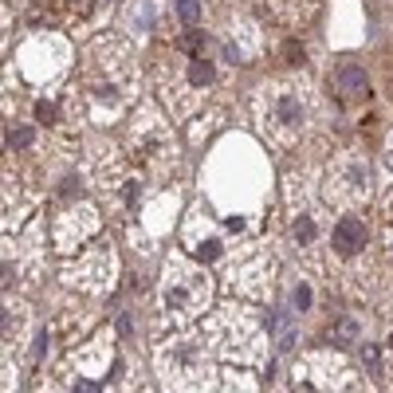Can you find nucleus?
Returning <instances> with one entry per match:
<instances>
[{"mask_svg":"<svg viewBox=\"0 0 393 393\" xmlns=\"http://www.w3.org/2000/svg\"><path fill=\"white\" fill-rule=\"evenodd\" d=\"M67 67H71V48L55 32H39V36H32L20 48V71H24L28 83H36V86L60 83V75Z\"/></svg>","mask_w":393,"mask_h":393,"instance_id":"6e6552de","label":"nucleus"},{"mask_svg":"<svg viewBox=\"0 0 393 393\" xmlns=\"http://www.w3.org/2000/svg\"><path fill=\"white\" fill-rule=\"evenodd\" d=\"M134 91V55L122 36H102L91 44L86 55V102L91 118L114 122L122 114L126 98Z\"/></svg>","mask_w":393,"mask_h":393,"instance_id":"f03ea898","label":"nucleus"},{"mask_svg":"<svg viewBox=\"0 0 393 393\" xmlns=\"http://www.w3.org/2000/svg\"><path fill=\"white\" fill-rule=\"evenodd\" d=\"M358 331H362L358 319H338V322H334V342H338V346H354L358 338H362Z\"/></svg>","mask_w":393,"mask_h":393,"instance_id":"a878e982","label":"nucleus"},{"mask_svg":"<svg viewBox=\"0 0 393 393\" xmlns=\"http://www.w3.org/2000/svg\"><path fill=\"white\" fill-rule=\"evenodd\" d=\"M271 275H275L271 256L268 252H252V256H240L232 268H228V287H232L236 295H264Z\"/></svg>","mask_w":393,"mask_h":393,"instance_id":"ddd939ff","label":"nucleus"},{"mask_svg":"<svg viewBox=\"0 0 393 393\" xmlns=\"http://www.w3.org/2000/svg\"><path fill=\"white\" fill-rule=\"evenodd\" d=\"M32 146H36V126H32V122H20V126L8 130V149L20 154V149H32Z\"/></svg>","mask_w":393,"mask_h":393,"instance_id":"5701e85b","label":"nucleus"},{"mask_svg":"<svg viewBox=\"0 0 393 393\" xmlns=\"http://www.w3.org/2000/svg\"><path fill=\"white\" fill-rule=\"evenodd\" d=\"M287 232L299 248H315L319 240V212L307 209V196L291 189V209H287Z\"/></svg>","mask_w":393,"mask_h":393,"instance_id":"dca6fc26","label":"nucleus"},{"mask_svg":"<svg viewBox=\"0 0 393 393\" xmlns=\"http://www.w3.org/2000/svg\"><path fill=\"white\" fill-rule=\"evenodd\" d=\"M205 44H209V36L201 32V28H185L181 32V39H177V51H185V55H201L205 51Z\"/></svg>","mask_w":393,"mask_h":393,"instance_id":"4be33fe9","label":"nucleus"},{"mask_svg":"<svg viewBox=\"0 0 393 393\" xmlns=\"http://www.w3.org/2000/svg\"><path fill=\"white\" fill-rule=\"evenodd\" d=\"M331 248L338 259H362L369 248V224L358 217V212H346L338 217L334 224V236H331Z\"/></svg>","mask_w":393,"mask_h":393,"instance_id":"4468645a","label":"nucleus"},{"mask_svg":"<svg viewBox=\"0 0 393 393\" xmlns=\"http://www.w3.org/2000/svg\"><path fill=\"white\" fill-rule=\"evenodd\" d=\"M271 8L283 24H307L311 12L319 8V0H271Z\"/></svg>","mask_w":393,"mask_h":393,"instance_id":"aec40b11","label":"nucleus"},{"mask_svg":"<svg viewBox=\"0 0 393 393\" xmlns=\"http://www.w3.org/2000/svg\"><path fill=\"white\" fill-rule=\"evenodd\" d=\"M311 86L303 83H268L256 91V126L271 146H299L311 130Z\"/></svg>","mask_w":393,"mask_h":393,"instance_id":"7ed1b4c3","label":"nucleus"},{"mask_svg":"<svg viewBox=\"0 0 393 393\" xmlns=\"http://www.w3.org/2000/svg\"><path fill=\"white\" fill-rule=\"evenodd\" d=\"M209 193L221 201V217H252L264 189H268V170L252 142L236 138L232 146L212 154L209 161Z\"/></svg>","mask_w":393,"mask_h":393,"instance_id":"f257e3e1","label":"nucleus"},{"mask_svg":"<svg viewBox=\"0 0 393 393\" xmlns=\"http://www.w3.org/2000/svg\"><path fill=\"white\" fill-rule=\"evenodd\" d=\"M212 354L232 362V366H259L268 358V322L252 307H221L205 322Z\"/></svg>","mask_w":393,"mask_h":393,"instance_id":"20e7f679","label":"nucleus"},{"mask_svg":"<svg viewBox=\"0 0 393 393\" xmlns=\"http://www.w3.org/2000/svg\"><path fill=\"white\" fill-rule=\"evenodd\" d=\"M32 111H36V122H44V126L60 122V114H55V102H51V98H36V102H32Z\"/></svg>","mask_w":393,"mask_h":393,"instance_id":"bb28decb","label":"nucleus"},{"mask_svg":"<svg viewBox=\"0 0 393 393\" xmlns=\"http://www.w3.org/2000/svg\"><path fill=\"white\" fill-rule=\"evenodd\" d=\"M362 366H366L369 374H378V369H381V350H378L374 342H366V346H362Z\"/></svg>","mask_w":393,"mask_h":393,"instance_id":"c85d7f7f","label":"nucleus"},{"mask_svg":"<svg viewBox=\"0 0 393 393\" xmlns=\"http://www.w3.org/2000/svg\"><path fill=\"white\" fill-rule=\"evenodd\" d=\"M390 256H393V236H390Z\"/></svg>","mask_w":393,"mask_h":393,"instance_id":"e433bc0d","label":"nucleus"},{"mask_svg":"<svg viewBox=\"0 0 393 393\" xmlns=\"http://www.w3.org/2000/svg\"><path fill=\"white\" fill-rule=\"evenodd\" d=\"M291 307H295V311H311V307H315V283H311V280H295V287H291Z\"/></svg>","mask_w":393,"mask_h":393,"instance_id":"b1692460","label":"nucleus"},{"mask_svg":"<svg viewBox=\"0 0 393 393\" xmlns=\"http://www.w3.org/2000/svg\"><path fill=\"white\" fill-rule=\"evenodd\" d=\"M381 212H385V217H390V221H393V189H390V193H385V205H381Z\"/></svg>","mask_w":393,"mask_h":393,"instance_id":"72a5a7b5","label":"nucleus"},{"mask_svg":"<svg viewBox=\"0 0 393 393\" xmlns=\"http://www.w3.org/2000/svg\"><path fill=\"white\" fill-rule=\"evenodd\" d=\"M311 381L322 390H346V385H358V374L342 354H315L311 358Z\"/></svg>","mask_w":393,"mask_h":393,"instance_id":"2eb2a0df","label":"nucleus"},{"mask_svg":"<svg viewBox=\"0 0 393 393\" xmlns=\"http://www.w3.org/2000/svg\"><path fill=\"white\" fill-rule=\"evenodd\" d=\"M134 331V315H118V334H130Z\"/></svg>","mask_w":393,"mask_h":393,"instance_id":"2f4dec72","label":"nucleus"},{"mask_svg":"<svg viewBox=\"0 0 393 393\" xmlns=\"http://www.w3.org/2000/svg\"><path fill=\"white\" fill-rule=\"evenodd\" d=\"M177 16H181L185 28H193L201 20V0H177Z\"/></svg>","mask_w":393,"mask_h":393,"instance_id":"cd10ccee","label":"nucleus"},{"mask_svg":"<svg viewBox=\"0 0 393 393\" xmlns=\"http://www.w3.org/2000/svg\"><path fill=\"white\" fill-rule=\"evenodd\" d=\"M126 24L130 28H138V32H154L158 28V20H161V8H158V0H130L126 4Z\"/></svg>","mask_w":393,"mask_h":393,"instance_id":"6ab92c4d","label":"nucleus"},{"mask_svg":"<svg viewBox=\"0 0 393 393\" xmlns=\"http://www.w3.org/2000/svg\"><path fill=\"white\" fill-rule=\"evenodd\" d=\"M280 60L287 63V67H307V48L299 44V39H283V51Z\"/></svg>","mask_w":393,"mask_h":393,"instance_id":"393cba45","label":"nucleus"},{"mask_svg":"<svg viewBox=\"0 0 393 393\" xmlns=\"http://www.w3.org/2000/svg\"><path fill=\"white\" fill-rule=\"evenodd\" d=\"M385 354L393 358V334H390V338H385Z\"/></svg>","mask_w":393,"mask_h":393,"instance_id":"c9c22d12","label":"nucleus"},{"mask_svg":"<svg viewBox=\"0 0 393 393\" xmlns=\"http://www.w3.org/2000/svg\"><path fill=\"white\" fill-rule=\"evenodd\" d=\"M98 232V212L91 201H63L60 217H55V252L71 256Z\"/></svg>","mask_w":393,"mask_h":393,"instance_id":"9d476101","label":"nucleus"},{"mask_svg":"<svg viewBox=\"0 0 393 393\" xmlns=\"http://www.w3.org/2000/svg\"><path fill=\"white\" fill-rule=\"evenodd\" d=\"M60 196L63 201H79V177H75V173H67L60 181Z\"/></svg>","mask_w":393,"mask_h":393,"instance_id":"c756f323","label":"nucleus"},{"mask_svg":"<svg viewBox=\"0 0 393 393\" xmlns=\"http://www.w3.org/2000/svg\"><path fill=\"white\" fill-rule=\"evenodd\" d=\"M111 280H114V252H111V244H95L79 264H71V268L63 271V283L75 287V291H86V295L107 291Z\"/></svg>","mask_w":393,"mask_h":393,"instance_id":"9b49d317","label":"nucleus"},{"mask_svg":"<svg viewBox=\"0 0 393 393\" xmlns=\"http://www.w3.org/2000/svg\"><path fill=\"white\" fill-rule=\"evenodd\" d=\"M212 346L201 334H185L173 331L170 338L154 342V362H158V374L165 385L173 390H205V385H217L221 374L212 369Z\"/></svg>","mask_w":393,"mask_h":393,"instance_id":"423d86ee","label":"nucleus"},{"mask_svg":"<svg viewBox=\"0 0 393 393\" xmlns=\"http://www.w3.org/2000/svg\"><path fill=\"white\" fill-rule=\"evenodd\" d=\"M385 165H390V170H393V138H390V142H385Z\"/></svg>","mask_w":393,"mask_h":393,"instance_id":"f704fd0d","label":"nucleus"},{"mask_svg":"<svg viewBox=\"0 0 393 393\" xmlns=\"http://www.w3.org/2000/svg\"><path fill=\"white\" fill-rule=\"evenodd\" d=\"M212 299V275L205 271L201 259H185L173 256L161 271V287H158V319L161 327H177V322H189L193 315L209 307Z\"/></svg>","mask_w":393,"mask_h":393,"instance_id":"39448f33","label":"nucleus"},{"mask_svg":"<svg viewBox=\"0 0 393 393\" xmlns=\"http://www.w3.org/2000/svg\"><path fill=\"white\" fill-rule=\"evenodd\" d=\"M71 366H75V374H102L111 366V338L102 334L95 342H86L79 354H71Z\"/></svg>","mask_w":393,"mask_h":393,"instance_id":"a211bd4d","label":"nucleus"},{"mask_svg":"<svg viewBox=\"0 0 393 393\" xmlns=\"http://www.w3.org/2000/svg\"><path fill=\"white\" fill-rule=\"evenodd\" d=\"M185 79H189L196 91H209V86L217 83V63H212V60H201V55H193V60H189V67H185Z\"/></svg>","mask_w":393,"mask_h":393,"instance_id":"412c9836","label":"nucleus"},{"mask_svg":"<svg viewBox=\"0 0 393 393\" xmlns=\"http://www.w3.org/2000/svg\"><path fill=\"white\" fill-rule=\"evenodd\" d=\"M334 86H338L342 102H366V98L374 95L369 71L362 67V63H354V60H342L338 67H334Z\"/></svg>","mask_w":393,"mask_h":393,"instance_id":"f3484780","label":"nucleus"},{"mask_svg":"<svg viewBox=\"0 0 393 393\" xmlns=\"http://www.w3.org/2000/svg\"><path fill=\"white\" fill-rule=\"evenodd\" d=\"M126 149L138 165H146L149 173H165L177 165V142L170 134V122L161 118L158 111H138L130 118V130H126Z\"/></svg>","mask_w":393,"mask_h":393,"instance_id":"0eeeda50","label":"nucleus"},{"mask_svg":"<svg viewBox=\"0 0 393 393\" xmlns=\"http://www.w3.org/2000/svg\"><path fill=\"white\" fill-rule=\"evenodd\" d=\"M44 4H48L51 12H63V8H67V4H71V0H44Z\"/></svg>","mask_w":393,"mask_h":393,"instance_id":"473e14b6","label":"nucleus"},{"mask_svg":"<svg viewBox=\"0 0 393 393\" xmlns=\"http://www.w3.org/2000/svg\"><path fill=\"white\" fill-rule=\"evenodd\" d=\"M185 252L201 264H217L224 256V224L212 221L209 212H189L185 217Z\"/></svg>","mask_w":393,"mask_h":393,"instance_id":"f8f14e48","label":"nucleus"},{"mask_svg":"<svg viewBox=\"0 0 393 393\" xmlns=\"http://www.w3.org/2000/svg\"><path fill=\"white\" fill-rule=\"evenodd\" d=\"M369 193H374V170H369V161L358 158V154L338 158V165L327 177V196L338 201V205H362V201H369Z\"/></svg>","mask_w":393,"mask_h":393,"instance_id":"1a4fd4ad","label":"nucleus"},{"mask_svg":"<svg viewBox=\"0 0 393 393\" xmlns=\"http://www.w3.org/2000/svg\"><path fill=\"white\" fill-rule=\"evenodd\" d=\"M44 350H48V331H36V338H32V362H44Z\"/></svg>","mask_w":393,"mask_h":393,"instance_id":"7c9ffc66","label":"nucleus"}]
</instances>
